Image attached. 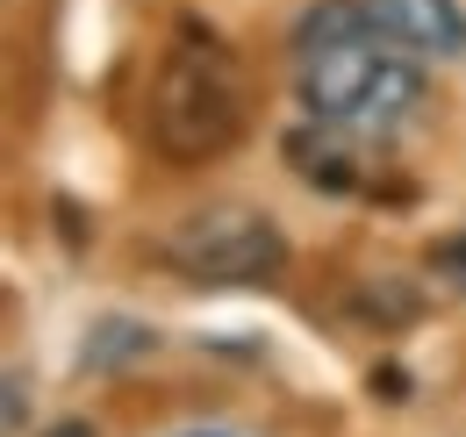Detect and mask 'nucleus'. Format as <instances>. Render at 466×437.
I'll use <instances>...</instances> for the list:
<instances>
[{
    "label": "nucleus",
    "mask_w": 466,
    "mask_h": 437,
    "mask_svg": "<svg viewBox=\"0 0 466 437\" xmlns=\"http://www.w3.org/2000/svg\"><path fill=\"white\" fill-rule=\"evenodd\" d=\"M158 259L194 287H258L288 266V237L251 201H208L166 229Z\"/></svg>",
    "instance_id": "obj_3"
},
{
    "label": "nucleus",
    "mask_w": 466,
    "mask_h": 437,
    "mask_svg": "<svg viewBox=\"0 0 466 437\" xmlns=\"http://www.w3.org/2000/svg\"><path fill=\"white\" fill-rule=\"evenodd\" d=\"M51 437H94V423H79V416H72V423H58Z\"/></svg>",
    "instance_id": "obj_10"
},
{
    "label": "nucleus",
    "mask_w": 466,
    "mask_h": 437,
    "mask_svg": "<svg viewBox=\"0 0 466 437\" xmlns=\"http://www.w3.org/2000/svg\"><path fill=\"white\" fill-rule=\"evenodd\" d=\"M7 431H22V381L7 373Z\"/></svg>",
    "instance_id": "obj_8"
},
{
    "label": "nucleus",
    "mask_w": 466,
    "mask_h": 437,
    "mask_svg": "<svg viewBox=\"0 0 466 437\" xmlns=\"http://www.w3.org/2000/svg\"><path fill=\"white\" fill-rule=\"evenodd\" d=\"M137 344H151V337H144L137 323H122V316H116V323H108L101 337H94V344H86V366H108L116 351H137Z\"/></svg>",
    "instance_id": "obj_6"
},
{
    "label": "nucleus",
    "mask_w": 466,
    "mask_h": 437,
    "mask_svg": "<svg viewBox=\"0 0 466 437\" xmlns=\"http://www.w3.org/2000/svg\"><path fill=\"white\" fill-rule=\"evenodd\" d=\"M380 36H395L416 57H460L466 51V0H359Z\"/></svg>",
    "instance_id": "obj_4"
},
{
    "label": "nucleus",
    "mask_w": 466,
    "mask_h": 437,
    "mask_svg": "<svg viewBox=\"0 0 466 437\" xmlns=\"http://www.w3.org/2000/svg\"><path fill=\"white\" fill-rule=\"evenodd\" d=\"M431 273L466 287V237H445V244H431Z\"/></svg>",
    "instance_id": "obj_7"
},
{
    "label": "nucleus",
    "mask_w": 466,
    "mask_h": 437,
    "mask_svg": "<svg viewBox=\"0 0 466 437\" xmlns=\"http://www.w3.org/2000/svg\"><path fill=\"white\" fill-rule=\"evenodd\" d=\"M373 394H402V366H380V373H373Z\"/></svg>",
    "instance_id": "obj_9"
},
{
    "label": "nucleus",
    "mask_w": 466,
    "mask_h": 437,
    "mask_svg": "<svg viewBox=\"0 0 466 437\" xmlns=\"http://www.w3.org/2000/svg\"><path fill=\"white\" fill-rule=\"evenodd\" d=\"M288 165L309 179V187H330V194L359 187V158H351V144H345L338 122H323V129H288Z\"/></svg>",
    "instance_id": "obj_5"
},
{
    "label": "nucleus",
    "mask_w": 466,
    "mask_h": 437,
    "mask_svg": "<svg viewBox=\"0 0 466 437\" xmlns=\"http://www.w3.org/2000/svg\"><path fill=\"white\" fill-rule=\"evenodd\" d=\"M251 122V72L244 57L208 29V22H179L158 72H151V94H144V137L151 151L173 165H201L223 158Z\"/></svg>",
    "instance_id": "obj_2"
},
{
    "label": "nucleus",
    "mask_w": 466,
    "mask_h": 437,
    "mask_svg": "<svg viewBox=\"0 0 466 437\" xmlns=\"http://www.w3.org/2000/svg\"><path fill=\"white\" fill-rule=\"evenodd\" d=\"M301 108L338 129H395L423 108V65L395 36L373 29L359 0H316L294 29Z\"/></svg>",
    "instance_id": "obj_1"
},
{
    "label": "nucleus",
    "mask_w": 466,
    "mask_h": 437,
    "mask_svg": "<svg viewBox=\"0 0 466 437\" xmlns=\"http://www.w3.org/2000/svg\"><path fill=\"white\" fill-rule=\"evenodd\" d=\"M194 437H223V431H194Z\"/></svg>",
    "instance_id": "obj_11"
}]
</instances>
